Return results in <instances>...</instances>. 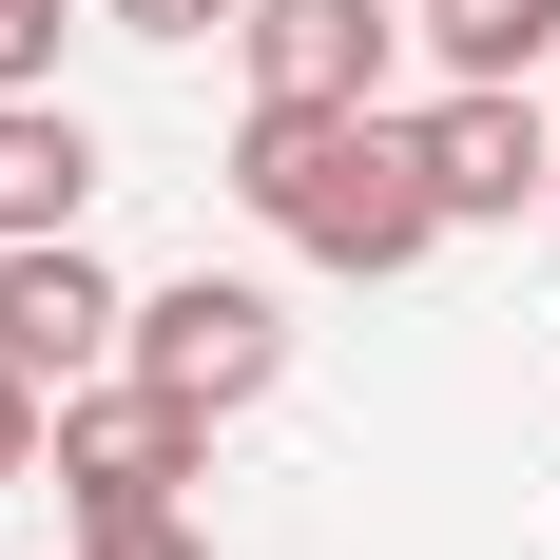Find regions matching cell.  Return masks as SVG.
<instances>
[{
    "label": "cell",
    "mask_w": 560,
    "mask_h": 560,
    "mask_svg": "<svg viewBox=\"0 0 560 560\" xmlns=\"http://www.w3.org/2000/svg\"><path fill=\"white\" fill-rule=\"evenodd\" d=\"M116 368H136V387H174L194 425H232V406H271V387H290V310H271L252 271H174V290H136Z\"/></svg>",
    "instance_id": "2"
},
{
    "label": "cell",
    "mask_w": 560,
    "mask_h": 560,
    "mask_svg": "<svg viewBox=\"0 0 560 560\" xmlns=\"http://www.w3.org/2000/svg\"><path fill=\"white\" fill-rule=\"evenodd\" d=\"M406 39L445 58V78H541V58H560V0H406Z\"/></svg>",
    "instance_id": "8"
},
{
    "label": "cell",
    "mask_w": 560,
    "mask_h": 560,
    "mask_svg": "<svg viewBox=\"0 0 560 560\" xmlns=\"http://www.w3.org/2000/svg\"><path fill=\"white\" fill-rule=\"evenodd\" d=\"M116 39H232V20H252V0H97Z\"/></svg>",
    "instance_id": "10"
},
{
    "label": "cell",
    "mask_w": 560,
    "mask_h": 560,
    "mask_svg": "<svg viewBox=\"0 0 560 560\" xmlns=\"http://www.w3.org/2000/svg\"><path fill=\"white\" fill-rule=\"evenodd\" d=\"M78 213H97V116L39 78V97H0V252L20 232H78Z\"/></svg>",
    "instance_id": "7"
},
{
    "label": "cell",
    "mask_w": 560,
    "mask_h": 560,
    "mask_svg": "<svg viewBox=\"0 0 560 560\" xmlns=\"http://www.w3.org/2000/svg\"><path fill=\"white\" fill-rule=\"evenodd\" d=\"M541 116H560V97H541ZM541 213H560V174H541Z\"/></svg>",
    "instance_id": "13"
},
{
    "label": "cell",
    "mask_w": 560,
    "mask_h": 560,
    "mask_svg": "<svg viewBox=\"0 0 560 560\" xmlns=\"http://www.w3.org/2000/svg\"><path fill=\"white\" fill-rule=\"evenodd\" d=\"M78 560H213L194 503H136V522H78Z\"/></svg>",
    "instance_id": "9"
},
{
    "label": "cell",
    "mask_w": 560,
    "mask_h": 560,
    "mask_svg": "<svg viewBox=\"0 0 560 560\" xmlns=\"http://www.w3.org/2000/svg\"><path fill=\"white\" fill-rule=\"evenodd\" d=\"M39 445H58V387H20V368H0V483H39Z\"/></svg>",
    "instance_id": "12"
},
{
    "label": "cell",
    "mask_w": 560,
    "mask_h": 560,
    "mask_svg": "<svg viewBox=\"0 0 560 560\" xmlns=\"http://www.w3.org/2000/svg\"><path fill=\"white\" fill-rule=\"evenodd\" d=\"M406 136H425V194H445V232H522V213H541V174H560V116L522 97V78H445Z\"/></svg>",
    "instance_id": "4"
},
{
    "label": "cell",
    "mask_w": 560,
    "mask_h": 560,
    "mask_svg": "<svg viewBox=\"0 0 560 560\" xmlns=\"http://www.w3.org/2000/svg\"><path fill=\"white\" fill-rule=\"evenodd\" d=\"M194 464H213V425L174 387H136V368H97V387H58V445H39V483L78 522H136V503H194Z\"/></svg>",
    "instance_id": "3"
},
{
    "label": "cell",
    "mask_w": 560,
    "mask_h": 560,
    "mask_svg": "<svg viewBox=\"0 0 560 560\" xmlns=\"http://www.w3.org/2000/svg\"><path fill=\"white\" fill-rule=\"evenodd\" d=\"M116 329H136V290H116L78 232H20V252H0V368H20V387H97Z\"/></svg>",
    "instance_id": "5"
},
{
    "label": "cell",
    "mask_w": 560,
    "mask_h": 560,
    "mask_svg": "<svg viewBox=\"0 0 560 560\" xmlns=\"http://www.w3.org/2000/svg\"><path fill=\"white\" fill-rule=\"evenodd\" d=\"M58 78V0H0V97H39Z\"/></svg>",
    "instance_id": "11"
},
{
    "label": "cell",
    "mask_w": 560,
    "mask_h": 560,
    "mask_svg": "<svg viewBox=\"0 0 560 560\" xmlns=\"http://www.w3.org/2000/svg\"><path fill=\"white\" fill-rule=\"evenodd\" d=\"M232 58H252V97H387L406 0H252V20H232Z\"/></svg>",
    "instance_id": "6"
},
{
    "label": "cell",
    "mask_w": 560,
    "mask_h": 560,
    "mask_svg": "<svg viewBox=\"0 0 560 560\" xmlns=\"http://www.w3.org/2000/svg\"><path fill=\"white\" fill-rule=\"evenodd\" d=\"M232 213L271 232V252H310V271H348V290H387V271L445 252L425 136L387 97H252L232 116Z\"/></svg>",
    "instance_id": "1"
}]
</instances>
